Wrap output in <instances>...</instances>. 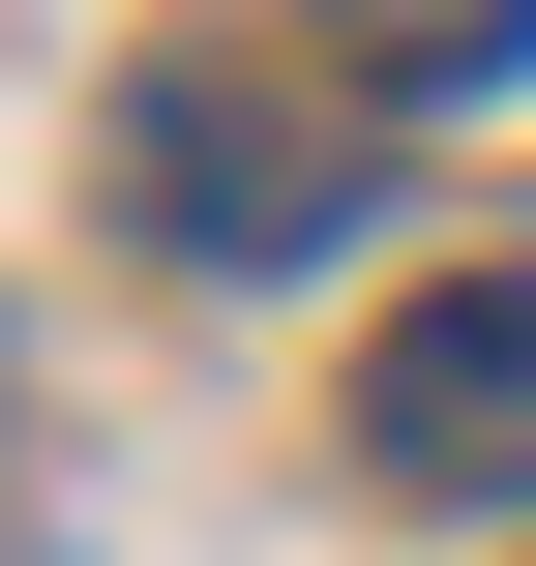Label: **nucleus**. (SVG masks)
Listing matches in <instances>:
<instances>
[{"label":"nucleus","instance_id":"nucleus-1","mask_svg":"<svg viewBox=\"0 0 536 566\" xmlns=\"http://www.w3.org/2000/svg\"><path fill=\"white\" fill-rule=\"evenodd\" d=\"M119 209H149L179 269H328L388 179H358V119H269L239 60H149V90H119Z\"/></svg>","mask_w":536,"mask_h":566},{"label":"nucleus","instance_id":"nucleus-2","mask_svg":"<svg viewBox=\"0 0 536 566\" xmlns=\"http://www.w3.org/2000/svg\"><path fill=\"white\" fill-rule=\"evenodd\" d=\"M358 478L388 507H536V269H448L358 358Z\"/></svg>","mask_w":536,"mask_h":566},{"label":"nucleus","instance_id":"nucleus-3","mask_svg":"<svg viewBox=\"0 0 536 566\" xmlns=\"http://www.w3.org/2000/svg\"><path fill=\"white\" fill-rule=\"evenodd\" d=\"M298 30H328L358 119H477V90H536V0H298Z\"/></svg>","mask_w":536,"mask_h":566}]
</instances>
